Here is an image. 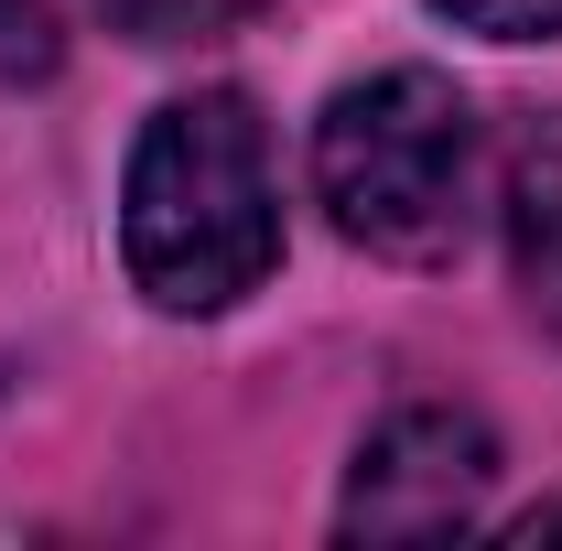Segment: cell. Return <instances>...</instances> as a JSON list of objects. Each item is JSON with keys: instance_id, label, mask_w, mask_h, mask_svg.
I'll list each match as a JSON object with an SVG mask.
<instances>
[{"instance_id": "6da1fadb", "label": "cell", "mask_w": 562, "mask_h": 551, "mask_svg": "<svg viewBox=\"0 0 562 551\" xmlns=\"http://www.w3.org/2000/svg\"><path fill=\"white\" fill-rule=\"evenodd\" d=\"M120 260L162 314H227L281 260V184L271 131L238 87H195L151 109L120 184Z\"/></svg>"}, {"instance_id": "7a4b0ae2", "label": "cell", "mask_w": 562, "mask_h": 551, "mask_svg": "<svg viewBox=\"0 0 562 551\" xmlns=\"http://www.w3.org/2000/svg\"><path fill=\"white\" fill-rule=\"evenodd\" d=\"M314 195L379 260H454L476 227V109L432 66H390L314 120Z\"/></svg>"}, {"instance_id": "3957f363", "label": "cell", "mask_w": 562, "mask_h": 551, "mask_svg": "<svg viewBox=\"0 0 562 551\" xmlns=\"http://www.w3.org/2000/svg\"><path fill=\"white\" fill-rule=\"evenodd\" d=\"M487 486H497L487 421L422 401V412H390L357 443V476H347V497H336V530H347V541H443V530H465V519L487 508Z\"/></svg>"}, {"instance_id": "277c9868", "label": "cell", "mask_w": 562, "mask_h": 551, "mask_svg": "<svg viewBox=\"0 0 562 551\" xmlns=\"http://www.w3.org/2000/svg\"><path fill=\"white\" fill-rule=\"evenodd\" d=\"M508 260H519L530 314L562 336V140H530L508 162Z\"/></svg>"}, {"instance_id": "5b68a950", "label": "cell", "mask_w": 562, "mask_h": 551, "mask_svg": "<svg viewBox=\"0 0 562 551\" xmlns=\"http://www.w3.org/2000/svg\"><path fill=\"white\" fill-rule=\"evenodd\" d=\"M109 11V33H131V44H206L227 22H249L260 0H98Z\"/></svg>"}, {"instance_id": "8992f818", "label": "cell", "mask_w": 562, "mask_h": 551, "mask_svg": "<svg viewBox=\"0 0 562 551\" xmlns=\"http://www.w3.org/2000/svg\"><path fill=\"white\" fill-rule=\"evenodd\" d=\"M432 11H454L487 44H541V33H562V0H432Z\"/></svg>"}, {"instance_id": "52a82bcc", "label": "cell", "mask_w": 562, "mask_h": 551, "mask_svg": "<svg viewBox=\"0 0 562 551\" xmlns=\"http://www.w3.org/2000/svg\"><path fill=\"white\" fill-rule=\"evenodd\" d=\"M0 76H55V11L44 0H0Z\"/></svg>"}, {"instance_id": "ba28073f", "label": "cell", "mask_w": 562, "mask_h": 551, "mask_svg": "<svg viewBox=\"0 0 562 551\" xmlns=\"http://www.w3.org/2000/svg\"><path fill=\"white\" fill-rule=\"evenodd\" d=\"M508 541H562V497H552V508H530V519H508Z\"/></svg>"}]
</instances>
